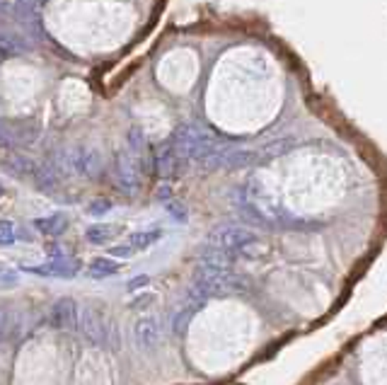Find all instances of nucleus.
<instances>
[{
  "label": "nucleus",
  "mask_w": 387,
  "mask_h": 385,
  "mask_svg": "<svg viewBox=\"0 0 387 385\" xmlns=\"http://www.w3.org/2000/svg\"><path fill=\"white\" fill-rule=\"evenodd\" d=\"M78 330L90 344L104 346V349H119L122 346V335L119 327L102 305L87 303L80 308V320H78Z\"/></svg>",
  "instance_id": "nucleus-1"
},
{
  "label": "nucleus",
  "mask_w": 387,
  "mask_h": 385,
  "mask_svg": "<svg viewBox=\"0 0 387 385\" xmlns=\"http://www.w3.org/2000/svg\"><path fill=\"white\" fill-rule=\"evenodd\" d=\"M170 139L175 141V146L180 148V153L187 158V160L203 162L206 158H211L218 148H223V144L211 134V131H206L203 126L194 124V121L180 124Z\"/></svg>",
  "instance_id": "nucleus-2"
},
{
  "label": "nucleus",
  "mask_w": 387,
  "mask_h": 385,
  "mask_svg": "<svg viewBox=\"0 0 387 385\" xmlns=\"http://www.w3.org/2000/svg\"><path fill=\"white\" fill-rule=\"evenodd\" d=\"M240 288H242V276L233 274L230 269L198 265L196 272H194V279H191L189 296L208 300L211 296H221V293L240 291Z\"/></svg>",
  "instance_id": "nucleus-3"
},
{
  "label": "nucleus",
  "mask_w": 387,
  "mask_h": 385,
  "mask_svg": "<svg viewBox=\"0 0 387 385\" xmlns=\"http://www.w3.org/2000/svg\"><path fill=\"white\" fill-rule=\"evenodd\" d=\"M259 237L252 233V230L242 228V225H218L216 230H211L206 237L203 245L206 247H216V250H226V252H233V255H240L242 250L252 247Z\"/></svg>",
  "instance_id": "nucleus-4"
},
{
  "label": "nucleus",
  "mask_w": 387,
  "mask_h": 385,
  "mask_svg": "<svg viewBox=\"0 0 387 385\" xmlns=\"http://www.w3.org/2000/svg\"><path fill=\"white\" fill-rule=\"evenodd\" d=\"M114 177H117V187L124 194H136L140 187V177H143V155L133 153L131 148L119 150L117 165H114Z\"/></svg>",
  "instance_id": "nucleus-5"
},
{
  "label": "nucleus",
  "mask_w": 387,
  "mask_h": 385,
  "mask_svg": "<svg viewBox=\"0 0 387 385\" xmlns=\"http://www.w3.org/2000/svg\"><path fill=\"white\" fill-rule=\"evenodd\" d=\"M24 272L36 274V276H46V279H73L80 272V262L68 257L64 252V255L49 257V260L39 267H24Z\"/></svg>",
  "instance_id": "nucleus-6"
},
{
  "label": "nucleus",
  "mask_w": 387,
  "mask_h": 385,
  "mask_svg": "<svg viewBox=\"0 0 387 385\" xmlns=\"http://www.w3.org/2000/svg\"><path fill=\"white\" fill-rule=\"evenodd\" d=\"M187 162H189V160L182 155L180 148H177L172 139L165 141V144L158 148V153H155V170H158V175L165 177V179L180 177Z\"/></svg>",
  "instance_id": "nucleus-7"
},
{
  "label": "nucleus",
  "mask_w": 387,
  "mask_h": 385,
  "mask_svg": "<svg viewBox=\"0 0 387 385\" xmlns=\"http://www.w3.org/2000/svg\"><path fill=\"white\" fill-rule=\"evenodd\" d=\"M78 320H80V308H78V300L71 296H61L54 300L49 310V323L54 330H78Z\"/></svg>",
  "instance_id": "nucleus-8"
},
{
  "label": "nucleus",
  "mask_w": 387,
  "mask_h": 385,
  "mask_svg": "<svg viewBox=\"0 0 387 385\" xmlns=\"http://www.w3.org/2000/svg\"><path fill=\"white\" fill-rule=\"evenodd\" d=\"M136 342L143 351H153L155 346L162 342V335H165V318L162 315H145L136 323Z\"/></svg>",
  "instance_id": "nucleus-9"
},
{
  "label": "nucleus",
  "mask_w": 387,
  "mask_h": 385,
  "mask_svg": "<svg viewBox=\"0 0 387 385\" xmlns=\"http://www.w3.org/2000/svg\"><path fill=\"white\" fill-rule=\"evenodd\" d=\"M71 155V167H73V175H82L87 179H99L104 172V162L102 155L92 148H75V150H68Z\"/></svg>",
  "instance_id": "nucleus-10"
},
{
  "label": "nucleus",
  "mask_w": 387,
  "mask_h": 385,
  "mask_svg": "<svg viewBox=\"0 0 387 385\" xmlns=\"http://www.w3.org/2000/svg\"><path fill=\"white\" fill-rule=\"evenodd\" d=\"M203 305H206V298L189 296L187 305H182L180 313H175V318H172V330H175V335H184V332L189 330V323L194 320V315H196Z\"/></svg>",
  "instance_id": "nucleus-11"
},
{
  "label": "nucleus",
  "mask_w": 387,
  "mask_h": 385,
  "mask_svg": "<svg viewBox=\"0 0 387 385\" xmlns=\"http://www.w3.org/2000/svg\"><path fill=\"white\" fill-rule=\"evenodd\" d=\"M34 228L46 237H59L68 230V218L64 214H54V216H44V218L34 220Z\"/></svg>",
  "instance_id": "nucleus-12"
},
{
  "label": "nucleus",
  "mask_w": 387,
  "mask_h": 385,
  "mask_svg": "<svg viewBox=\"0 0 387 385\" xmlns=\"http://www.w3.org/2000/svg\"><path fill=\"white\" fill-rule=\"evenodd\" d=\"M119 233H122L119 225L92 223V225H87V230H85V240L90 242V245H107V242H112Z\"/></svg>",
  "instance_id": "nucleus-13"
},
{
  "label": "nucleus",
  "mask_w": 387,
  "mask_h": 385,
  "mask_svg": "<svg viewBox=\"0 0 387 385\" xmlns=\"http://www.w3.org/2000/svg\"><path fill=\"white\" fill-rule=\"evenodd\" d=\"M34 184H36V189L39 192H54L56 187L61 184V177L59 172L54 170V167L49 165V162H41V165H36V170H34Z\"/></svg>",
  "instance_id": "nucleus-14"
},
{
  "label": "nucleus",
  "mask_w": 387,
  "mask_h": 385,
  "mask_svg": "<svg viewBox=\"0 0 387 385\" xmlns=\"http://www.w3.org/2000/svg\"><path fill=\"white\" fill-rule=\"evenodd\" d=\"M122 272V265L117 262V257H95L87 267V276L90 279H107Z\"/></svg>",
  "instance_id": "nucleus-15"
},
{
  "label": "nucleus",
  "mask_w": 387,
  "mask_h": 385,
  "mask_svg": "<svg viewBox=\"0 0 387 385\" xmlns=\"http://www.w3.org/2000/svg\"><path fill=\"white\" fill-rule=\"evenodd\" d=\"M160 237H162L160 228H148V230H136V233H131L126 237V242L136 252H143V250H148L150 245H155Z\"/></svg>",
  "instance_id": "nucleus-16"
},
{
  "label": "nucleus",
  "mask_w": 387,
  "mask_h": 385,
  "mask_svg": "<svg viewBox=\"0 0 387 385\" xmlns=\"http://www.w3.org/2000/svg\"><path fill=\"white\" fill-rule=\"evenodd\" d=\"M5 167H8V172H13V175H17V177H29V175H34V170H36L34 162L24 155L8 158V160H5Z\"/></svg>",
  "instance_id": "nucleus-17"
},
{
  "label": "nucleus",
  "mask_w": 387,
  "mask_h": 385,
  "mask_svg": "<svg viewBox=\"0 0 387 385\" xmlns=\"http://www.w3.org/2000/svg\"><path fill=\"white\" fill-rule=\"evenodd\" d=\"M20 237L27 240V235H24L22 230H17V225H15L13 220L5 218L3 223H0V245L10 247V245H15V240H20Z\"/></svg>",
  "instance_id": "nucleus-18"
},
{
  "label": "nucleus",
  "mask_w": 387,
  "mask_h": 385,
  "mask_svg": "<svg viewBox=\"0 0 387 385\" xmlns=\"http://www.w3.org/2000/svg\"><path fill=\"white\" fill-rule=\"evenodd\" d=\"M165 209H167V214H170L172 218L177 220V223H187V218H189L187 209L182 206L180 202H175V199H167V202H165Z\"/></svg>",
  "instance_id": "nucleus-19"
},
{
  "label": "nucleus",
  "mask_w": 387,
  "mask_h": 385,
  "mask_svg": "<svg viewBox=\"0 0 387 385\" xmlns=\"http://www.w3.org/2000/svg\"><path fill=\"white\" fill-rule=\"evenodd\" d=\"M109 211H112V202H109V199H95V202L90 204V206H87V214L90 216H104V214H109Z\"/></svg>",
  "instance_id": "nucleus-20"
},
{
  "label": "nucleus",
  "mask_w": 387,
  "mask_h": 385,
  "mask_svg": "<svg viewBox=\"0 0 387 385\" xmlns=\"http://www.w3.org/2000/svg\"><path fill=\"white\" fill-rule=\"evenodd\" d=\"M155 303V296L153 293H143V296H136L133 300L129 303V308L131 310H145L148 305H153Z\"/></svg>",
  "instance_id": "nucleus-21"
},
{
  "label": "nucleus",
  "mask_w": 387,
  "mask_h": 385,
  "mask_svg": "<svg viewBox=\"0 0 387 385\" xmlns=\"http://www.w3.org/2000/svg\"><path fill=\"white\" fill-rule=\"evenodd\" d=\"M0 284H3V288H13L15 284H20V276L13 272V269L3 267V272H0Z\"/></svg>",
  "instance_id": "nucleus-22"
},
{
  "label": "nucleus",
  "mask_w": 387,
  "mask_h": 385,
  "mask_svg": "<svg viewBox=\"0 0 387 385\" xmlns=\"http://www.w3.org/2000/svg\"><path fill=\"white\" fill-rule=\"evenodd\" d=\"M133 255H136V250L129 242H122V245L112 247V257H117V260H126V257H133Z\"/></svg>",
  "instance_id": "nucleus-23"
},
{
  "label": "nucleus",
  "mask_w": 387,
  "mask_h": 385,
  "mask_svg": "<svg viewBox=\"0 0 387 385\" xmlns=\"http://www.w3.org/2000/svg\"><path fill=\"white\" fill-rule=\"evenodd\" d=\"M150 284V276L148 274H140V276H136V279H131L129 281V293H133V291H140V288H145Z\"/></svg>",
  "instance_id": "nucleus-24"
}]
</instances>
